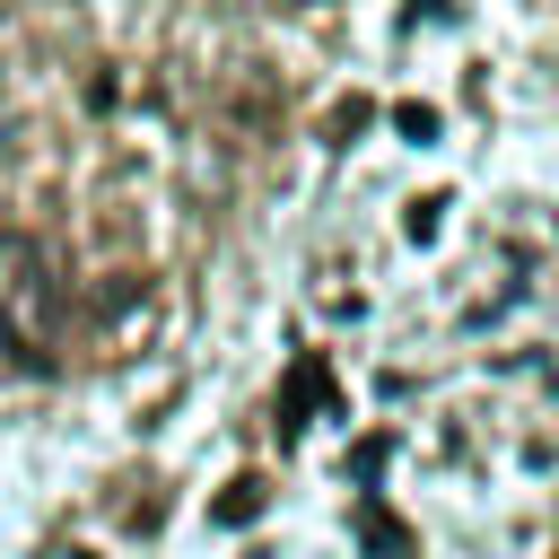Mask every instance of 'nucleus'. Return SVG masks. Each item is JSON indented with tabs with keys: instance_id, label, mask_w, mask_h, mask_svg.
<instances>
[{
	"instance_id": "1",
	"label": "nucleus",
	"mask_w": 559,
	"mask_h": 559,
	"mask_svg": "<svg viewBox=\"0 0 559 559\" xmlns=\"http://www.w3.org/2000/svg\"><path fill=\"white\" fill-rule=\"evenodd\" d=\"M61 314H70V280H61L52 245L26 227H0V341L35 367L61 349Z\"/></svg>"
},
{
	"instance_id": "2",
	"label": "nucleus",
	"mask_w": 559,
	"mask_h": 559,
	"mask_svg": "<svg viewBox=\"0 0 559 559\" xmlns=\"http://www.w3.org/2000/svg\"><path fill=\"white\" fill-rule=\"evenodd\" d=\"M323 402H332L323 358H297V367H288V402H280V437H306V411H323Z\"/></svg>"
},
{
	"instance_id": "3",
	"label": "nucleus",
	"mask_w": 559,
	"mask_h": 559,
	"mask_svg": "<svg viewBox=\"0 0 559 559\" xmlns=\"http://www.w3.org/2000/svg\"><path fill=\"white\" fill-rule=\"evenodd\" d=\"M358 533H367V550H376V559H402V550H411V533H402V524H384V515H367Z\"/></svg>"
},
{
	"instance_id": "4",
	"label": "nucleus",
	"mask_w": 559,
	"mask_h": 559,
	"mask_svg": "<svg viewBox=\"0 0 559 559\" xmlns=\"http://www.w3.org/2000/svg\"><path fill=\"white\" fill-rule=\"evenodd\" d=\"M437 210H445V201H411V218H402V227H411V236L428 245V236H437Z\"/></svg>"
}]
</instances>
